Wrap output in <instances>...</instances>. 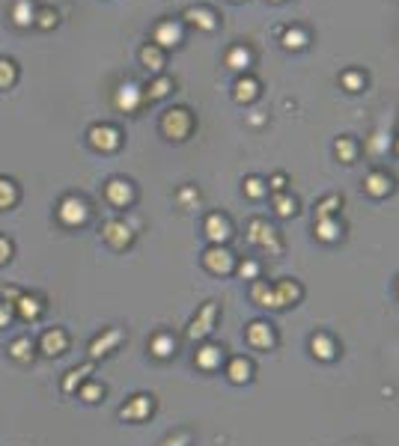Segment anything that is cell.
<instances>
[{"instance_id":"cell-18","label":"cell","mask_w":399,"mask_h":446,"mask_svg":"<svg viewBox=\"0 0 399 446\" xmlns=\"http://www.w3.org/2000/svg\"><path fill=\"white\" fill-rule=\"evenodd\" d=\"M9 259H12V241L0 235V265H6Z\"/></svg>"},{"instance_id":"cell-20","label":"cell","mask_w":399,"mask_h":446,"mask_svg":"<svg viewBox=\"0 0 399 446\" xmlns=\"http://www.w3.org/2000/svg\"><path fill=\"white\" fill-rule=\"evenodd\" d=\"M4 297H6V304H15L18 297H21V292L15 286H4Z\"/></svg>"},{"instance_id":"cell-8","label":"cell","mask_w":399,"mask_h":446,"mask_svg":"<svg viewBox=\"0 0 399 446\" xmlns=\"http://www.w3.org/2000/svg\"><path fill=\"white\" fill-rule=\"evenodd\" d=\"M119 337H122V333H119L117 327L105 330L102 337H96V339L90 342V357H105V354L110 351V345H114V342H119Z\"/></svg>"},{"instance_id":"cell-21","label":"cell","mask_w":399,"mask_h":446,"mask_svg":"<svg viewBox=\"0 0 399 446\" xmlns=\"http://www.w3.org/2000/svg\"><path fill=\"white\" fill-rule=\"evenodd\" d=\"M54 21H57V15H54V12H42V24H45V27H51Z\"/></svg>"},{"instance_id":"cell-11","label":"cell","mask_w":399,"mask_h":446,"mask_svg":"<svg viewBox=\"0 0 399 446\" xmlns=\"http://www.w3.org/2000/svg\"><path fill=\"white\" fill-rule=\"evenodd\" d=\"M18 200V188H15V182H9V179H0V208H12Z\"/></svg>"},{"instance_id":"cell-12","label":"cell","mask_w":399,"mask_h":446,"mask_svg":"<svg viewBox=\"0 0 399 446\" xmlns=\"http://www.w3.org/2000/svg\"><path fill=\"white\" fill-rule=\"evenodd\" d=\"M78 396H81V399L84 402H98V399H102V396H105V387H102V384H81V390H78Z\"/></svg>"},{"instance_id":"cell-15","label":"cell","mask_w":399,"mask_h":446,"mask_svg":"<svg viewBox=\"0 0 399 446\" xmlns=\"http://www.w3.org/2000/svg\"><path fill=\"white\" fill-rule=\"evenodd\" d=\"M176 39H179V30L170 27V24H164V27H161V33H158V42H161V45H173Z\"/></svg>"},{"instance_id":"cell-5","label":"cell","mask_w":399,"mask_h":446,"mask_svg":"<svg viewBox=\"0 0 399 446\" xmlns=\"http://www.w3.org/2000/svg\"><path fill=\"white\" fill-rule=\"evenodd\" d=\"M102 235H105V241L110 244V247H117V250H122L129 241H131V232H129V227L126 223H119V220H114V223H107V227L102 229Z\"/></svg>"},{"instance_id":"cell-7","label":"cell","mask_w":399,"mask_h":446,"mask_svg":"<svg viewBox=\"0 0 399 446\" xmlns=\"http://www.w3.org/2000/svg\"><path fill=\"white\" fill-rule=\"evenodd\" d=\"M9 357L12 360H18V363H30L33 360V351H36V345H33V339L30 337H18L15 342L9 345Z\"/></svg>"},{"instance_id":"cell-6","label":"cell","mask_w":399,"mask_h":446,"mask_svg":"<svg viewBox=\"0 0 399 446\" xmlns=\"http://www.w3.org/2000/svg\"><path fill=\"white\" fill-rule=\"evenodd\" d=\"M149 411H152V399H149V396H134L129 405L119 407V417H122V419H140V417H146Z\"/></svg>"},{"instance_id":"cell-4","label":"cell","mask_w":399,"mask_h":446,"mask_svg":"<svg viewBox=\"0 0 399 446\" xmlns=\"http://www.w3.org/2000/svg\"><path fill=\"white\" fill-rule=\"evenodd\" d=\"M90 143L96 149H105V152H110V149L119 146V134L114 128H107V126H96V128H90Z\"/></svg>"},{"instance_id":"cell-10","label":"cell","mask_w":399,"mask_h":446,"mask_svg":"<svg viewBox=\"0 0 399 446\" xmlns=\"http://www.w3.org/2000/svg\"><path fill=\"white\" fill-rule=\"evenodd\" d=\"M107 200L114 203V205H126V203H131V188H129V182H119V179H114L107 184Z\"/></svg>"},{"instance_id":"cell-17","label":"cell","mask_w":399,"mask_h":446,"mask_svg":"<svg viewBox=\"0 0 399 446\" xmlns=\"http://www.w3.org/2000/svg\"><path fill=\"white\" fill-rule=\"evenodd\" d=\"M117 104H119V107H131V104H134V86H122Z\"/></svg>"},{"instance_id":"cell-13","label":"cell","mask_w":399,"mask_h":446,"mask_svg":"<svg viewBox=\"0 0 399 446\" xmlns=\"http://www.w3.org/2000/svg\"><path fill=\"white\" fill-rule=\"evenodd\" d=\"M30 21H33V6L27 4V0H18V6H15V24H18V27H27Z\"/></svg>"},{"instance_id":"cell-1","label":"cell","mask_w":399,"mask_h":446,"mask_svg":"<svg viewBox=\"0 0 399 446\" xmlns=\"http://www.w3.org/2000/svg\"><path fill=\"white\" fill-rule=\"evenodd\" d=\"M57 215H60V220H63L66 227H78V223L86 220V203L81 200V196L69 194V196H63V203H60V208H57Z\"/></svg>"},{"instance_id":"cell-2","label":"cell","mask_w":399,"mask_h":446,"mask_svg":"<svg viewBox=\"0 0 399 446\" xmlns=\"http://www.w3.org/2000/svg\"><path fill=\"white\" fill-rule=\"evenodd\" d=\"M39 349L45 357H60V354H66L69 349V333L63 327H51V330H45L42 333V339H39Z\"/></svg>"},{"instance_id":"cell-9","label":"cell","mask_w":399,"mask_h":446,"mask_svg":"<svg viewBox=\"0 0 399 446\" xmlns=\"http://www.w3.org/2000/svg\"><path fill=\"white\" fill-rule=\"evenodd\" d=\"M86 375H93V363H84V366H74L69 375L63 378V393H74L86 381Z\"/></svg>"},{"instance_id":"cell-3","label":"cell","mask_w":399,"mask_h":446,"mask_svg":"<svg viewBox=\"0 0 399 446\" xmlns=\"http://www.w3.org/2000/svg\"><path fill=\"white\" fill-rule=\"evenodd\" d=\"M12 309L18 313V318H21V321H36V318L42 316L45 304L39 301V297H33V295H24V292H21V297H18L15 304H12Z\"/></svg>"},{"instance_id":"cell-16","label":"cell","mask_w":399,"mask_h":446,"mask_svg":"<svg viewBox=\"0 0 399 446\" xmlns=\"http://www.w3.org/2000/svg\"><path fill=\"white\" fill-rule=\"evenodd\" d=\"M152 351H155L158 357H167V354L173 351V342H170L167 337H158V339L152 342Z\"/></svg>"},{"instance_id":"cell-19","label":"cell","mask_w":399,"mask_h":446,"mask_svg":"<svg viewBox=\"0 0 399 446\" xmlns=\"http://www.w3.org/2000/svg\"><path fill=\"white\" fill-rule=\"evenodd\" d=\"M12 316H15V309H12V304H0V327H6Z\"/></svg>"},{"instance_id":"cell-14","label":"cell","mask_w":399,"mask_h":446,"mask_svg":"<svg viewBox=\"0 0 399 446\" xmlns=\"http://www.w3.org/2000/svg\"><path fill=\"white\" fill-rule=\"evenodd\" d=\"M12 81H15V66L9 60H0V86H9Z\"/></svg>"}]
</instances>
